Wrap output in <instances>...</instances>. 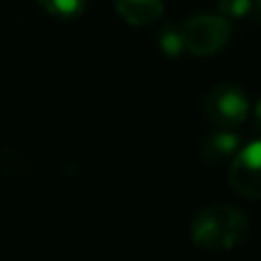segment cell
I'll list each match as a JSON object with an SVG mask.
<instances>
[{
	"label": "cell",
	"instance_id": "cell-1",
	"mask_svg": "<svg viewBox=\"0 0 261 261\" xmlns=\"http://www.w3.org/2000/svg\"><path fill=\"white\" fill-rule=\"evenodd\" d=\"M250 234V218L229 204L199 208L190 220V239L206 252H227L243 243Z\"/></svg>",
	"mask_w": 261,
	"mask_h": 261
},
{
	"label": "cell",
	"instance_id": "cell-2",
	"mask_svg": "<svg viewBox=\"0 0 261 261\" xmlns=\"http://www.w3.org/2000/svg\"><path fill=\"white\" fill-rule=\"evenodd\" d=\"M204 113L216 128L236 130L250 117V99L243 87L234 83H220L206 94Z\"/></svg>",
	"mask_w": 261,
	"mask_h": 261
},
{
	"label": "cell",
	"instance_id": "cell-3",
	"mask_svg": "<svg viewBox=\"0 0 261 261\" xmlns=\"http://www.w3.org/2000/svg\"><path fill=\"white\" fill-rule=\"evenodd\" d=\"M184 46L193 55H216L227 46L231 37V28L225 16H213V14H199L193 16L181 25Z\"/></svg>",
	"mask_w": 261,
	"mask_h": 261
},
{
	"label": "cell",
	"instance_id": "cell-4",
	"mask_svg": "<svg viewBox=\"0 0 261 261\" xmlns=\"http://www.w3.org/2000/svg\"><path fill=\"white\" fill-rule=\"evenodd\" d=\"M259 161H261V144L259 140H252L250 144L241 147L236 156L231 158L229 165V186L236 195L245 199H259L261 197V174H259Z\"/></svg>",
	"mask_w": 261,
	"mask_h": 261
},
{
	"label": "cell",
	"instance_id": "cell-5",
	"mask_svg": "<svg viewBox=\"0 0 261 261\" xmlns=\"http://www.w3.org/2000/svg\"><path fill=\"white\" fill-rule=\"evenodd\" d=\"M243 147L241 135L236 130H225L218 128L213 135H208L199 147V156L208 163V165H220L225 161H231L236 156V151Z\"/></svg>",
	"mask_w": 261,
	"mask_h": 261
},
{
	"label": "cell",
	"instance_id": "cell-6",
	"mask_svg": "<svg viewBox=\"0 0 261 261\" xmlns=\"http://www.w3.org/2000/svg\"><path fill=\"white\" fill-rule=\"evenodd\" d=\"M117 14L135 28H147L156 23L165 12L163 0H115Z\"/></svg>",
	"mask_w": 261,
	"mask_h": 261
},
{
	"label": "cell",
	"instance_id": "cell-7",
	"mask_svg": "<svg viewBox=\"0 0 261 261\" xmlns=\"http://www.w3.org/2000/svg\"><path fill=\"white\" fill-rule=\"evenodd\" d=\"M50 16L62 18V21H71L78 18L87 9V0H37Z\"/></svg>",
	"mask_w": 261,
	"mask_h": 261
},
{
	"label": "cell",
	"instance_id": "cell-8",
	"mask_svg": "<svg viewBox=\"0 0 261 261\" xmlns=\"http://www.w3.org/2000/svg\"><path fill=\"white\" fill-rule=\"evenodd\" d=\"M158 46H161L163 55L165 58H179L186 50L184 46V35H181V25H165L161 32H158Z\"/></svg>",
	"mask_w": 261,
	"mask_h": 261
},
{
	"label": "cell",
	"instance_id": "cell-9",
	"mask_svg": "<svg viewBox=\"0 0 261 261\" xmlns=\"http://www.w3.org/2000/svg\"><path fill=\"white\" fill-rule=\"evenodd\" d=\"M218 9L222 12V16L243 18L254 9V0H218Z\"/></svg>",
	"mask_w": 261,
	"mask_h": 261
}]
</instances>
